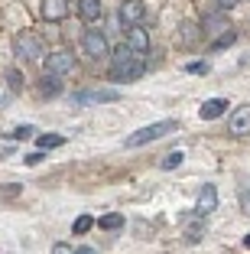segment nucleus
<instances>
[{
  "instance_id": "bb28decb",
  "label": "nucleus",
  "mask_w": 250,
  "mask_h": 254,
  "mask_svg": "<svg viewBox=\"0 0 250 254\" xmlns=\"http://www.w3.org/2000/svg\"><path fill=\"white\" fill-rule=\"evenodd\" d=\"M52 251H59V254H65V251H75L72 245H52Z\"/></svg>"
},
{
  "instance_id": "1a4fd4ad",
  "label": "nucleus",
  "mask_w": 250,
  "mask_h": 254,
  "mask_svg": "<svg viewBox=\"0 0 250 254\" xmlns=\"http://www.w3.org/2000/svg\"><path fill=\"white\" fill-rule=\"evenodd\" d=\"M228 130H231V137H250V105H241L231 111Z\"/></svg>"
},
{
  "instance_id": "cd10ccee",
  "label": "nucleus",
  "mask_w": 250,
  "mask_h": 254,
  "mask_svg": "<svg viewBox=\"0 0 250 254\" xmlns=\"http://www.w3.org/2000/svg\"><path fill=\"white\" fill-rule=\"evenodd\" d=\"M0 192H3V195H16V192H20V186H3Z\"/></svg>"
},
{
  "instance_id": "423d86ee",
  "label": "nucleus",
  "mask_w": 250,
  "mask_h": 254,
  "mask_svg": "<svg viewBox=\"0 0 250 254\" xmlns=\"http://www.w3.org/2000/svg\"><path fill=\"white\" fill-rule=\"evenodd\" d=\"M75 105H110V101H120V91L114 88H95V91H75L72 95Z\"/></svg>"
},
{
  "instance_id": "ddd939ff",
  "label": "nucleus",
  "mask_w": 250,
  "mask_h": 254,
  "mask_svg": "<svg viewBox=\"0 0 250 254\" xmlns=\"http://www.w3.org/2000/svg\"><path fill=\"white\" fill-rule=\"evenodd\" d=\"M224 30H228V13H221V10H214L211 16L201 20V33L205 36H221Z\"/></svg>"
},
{
  "instance_id": "5701e85b",
  "label": "nucleus",
  "mask_w": 250,
  "mask_h": 254,
  "mask_svg": "<svg viewBox=\"0 0 250 254\" xmlns=\"http://www.w3.org/2000/svg\"><path fill=\"white\" fill-rule=\"evenodd\" d=\"M185 72H189V75H208V62H189Z\"/></svg>"
},
{
  "instance_id": "b1692460",
  "label": "nucleus",
  "mask_w": 250,
  "mask_h": 254,
  "mask_svg": "<svg viewBox=\"0 0 250 254\" xmlns=\"http://www.w3.org/2000/svg\"><path fill=\"white\" fill-rule=\"evenodd\" d=\"M7 82H10V88H13V91L23 88V78H20V72H16V68H10V72H7Z\"/></svg>"
},
{
  "instance_id": "39448f33",
  "label": "nucleus",
  "mask_w": 250,
  "mask_h": 254,
  "mask_svg": "<svg viewBox=\"0 0 250 254\" xmlns=\"http://www.w3.org/2000/svg\"><path fill=\"white\" fill-rule=\"evenodd\" d=\"M81 46H85V53H88L95 62H107L110 59V43H107V36H104L101 30H88L85 39H81Z\"/></svg>"
},
{
  "instance_id": "f257e3e1",
  "label": "nucleus",
  "mask_w": 250,
  "mask_h": 254,
  "mask_svg": "<svg viewBox=\"0 0 250 254\" xmlns=\"http://www.w3.org/2000/svg\"><path fill=\"white\" fill-rule=\"evenodd\" d=\"M143 72H147L143 56L133 53L127 43L117 46V49H110V78H114V82H137Z\"/></svg>"
},
{
  "instance_id": "9b49d317",
  "label": "nucleus",
  "mask_w": 250,
  "mask_h": 254,
  "mask_svg": "<svg viewBox=\"0 0 250 254\" xmlns=\"http://www.w3.org/2000/svg\"><path fill=\"white\" fill-rule=\"evenodd\" d=\"M68 13H72L68 0H43V20L46 23H62Z\"/></svg>"
},
{
  "instance_id": "2eb2a0df",
  "label": "nucleus",
  "mask_w": 250,
  "mask_h": 254,
  "mask_svg": "<svg viewBox=\"0 0 250 254\" xmlns=\"http://www.w3.org/2000/svg\"><path fill=\"white\" fill-rule=\"evenodd\" d=\"M78 16L85 23H98L101 20V0H78Z\"/></svg>"
},
{
  "instance_id": "7ed1b4c3",
  "label": "nucleus",
  "mask_w": 250,
  "mask_h": 254,
  "mask_svg": "<svg viewBox=\"0 0 250 254\" xmlns=\"http://www.w3.org/2000/svg\"><path fill=\"white\" fill-rule=\"evenodd\" d=\"M13 53H16V59H20V62H39L46 56V49H43V39H39L36 33L23 30L20 36L13 39Z\"/></svg>"
},
{
  "instance_id": "dca6fc26",
  "label": "nucleus",
  "mask_w": 250,
  "mask_h": 254,
  "mask_svg": "<svg viewBox=\"0 0 250 254\" xmlns=\"http://www.w3.org/2000/svg\"><path fill=\"white\" fill-rule=\"evenodd\" d=\"M228 111V101H224V98H211V101H205V105L199 108V114L205 121H214V118H221V114Z\"/></svg>"
},
{
  "instance_id": "9d476101",
  "label": "nucleus",
  "mask_w": 250,
  "mask_h": 254,
  "mask_svg": "<svg viewBox=\"0 0 250 254\" xmlns=\"http://www.w3.org/2000/svg\"><path fill=\"white\" fill-rule=\"evenodd\" d=\"M147 16V7H143V0H124L117 10V20L120 26H133V23H140Z\"/></svg>"
},
{
  "instance_id": "f3484780",
  "label": "nucleus",
  "mask_w": 250,
  "mask_h": 254,
  "mask_svg": "<svg viewBox=\"0 0 250 254\" xmlns=\"http://www.w3.org/2000/svg\"><path fill=\"white\" fill-rule=\"evenodd\" d=\"M95 225L104 228V232H117V228H124V215H120V212H107V215H101Z\"/></svg>"
},
{
  "instance_id": "f8f14e48",
  "label": "nucleus",
  "mask_w": 250,
  "mask_h": 254,
  "mask_svg": "<svg viewBox=\"0 0 250 254\" xmlns=\"http://www.w3.org/2000/svg\"><path fill=\"white\" fill-rule=\"evenodd\" d=\"M214 209H218V189L205 186L199 192V202H195V215H211Z\"/></svg>"
},
{
  "instance_id": "f03ea898",
  "label": "nucleus",
  "mask_w": 250,
  "mask_h": 254,
  "mask_svg": "<svg viewBox=\"0 0 250 254\" xmlns=\"http://www.w3.org/2000/svg\"><path fill=\"white\" fill-rule=\"evenodd\" d=\"M172 130H179V121H172V118H169V121H156V124H147V127H140V130H133V134L124 140V147H127V150L147 147V143L159 140V137L172 134Z\"/></svg>"
},
{
  "instance_id": "4468645a",
  "label": "nucleus",
  "mask_w": 250,
  "mask_h": 254,
  "mask_svg": "<svg viewBox=\"0 0 250 254\" xmlns=\"http://www.w3.org/2000/svg\"><path fill=\"white\" fill-rule=\"evenodd\" d=\"M59 95H62V75L46 72L39 78V98H59Z\"/></svg>"
},
{
  "instance_id": "aec40b11",
  "label": "nucleus",
  "mask_w": 250,
  "mask_h": 254,
  "mask_svg": "<svg viewBox=\"0 0 250 254\" xmlns=\"http://www.w3.org/2000/svg\"><path fill=\"white\" fill-rule=\"evenodd\" d=\"M182 160H185V153H182V150H172L169 157L162 160V170H166V173H169V170H176V166H182Z\"/></svg>"
},
{
  "instance_id": "a211bd4d",
  "label": "nucleus",
  "mask_w": 250,
  "mask_h": 254,
  "mask_svg": "<svg viewBox=\"0 0 250 254\" xmlns=\"http://www.w3.org/2000/svg\"><path fill=\"white\" fill-rule=\"evenodd\" d=\"M36 143H39V150H55V147H65L68 140L62 134H39Z\"/></svg>"
},
{
  "instance_id": "412c9836",
  "label": "nucleus",
  "mask_w": 250,
  "mask_h": 254,
  "mask_svg": "<svg viewBox=\"0 0 250 254\" xmlns=\"http://www.w3.org/2000/svg\"><path fill=\"white\" fill-rule=\"evenodd\" d=\"M91 225H95V218H91V215H78V218L72 222V232H75V235H85Z\"/></svg>"
},
{
  "instance_id": "0eeeda50",
  "label": "nucleus",
  "mask_w": 250,
  "mask_h": 254,
  "mask_svg": "<svg viewBox=\"0 0 250 254\" xmlns=\"http://www.w3.org/2000/svg\"><path fill=\"white\" fill-rule=\"evenodd\" d=\"M201 23H195V20H182L179 23V46L182 49H199L201 46Z\"/></svg>"
},
{
  "instance_id": "4be33fe9",
  "label": "nucleus",
  "mask_w": 250,
  "mask_h": 254,
  "mask_svg": "<svg viewBox=\"0 0 250 254\" xmlns=\"http://www.w3.org/2000/svg\"><path fill=\"white\" fill-rule=\"evenodd\" d=\"M33 134H36V130H33L30 124H20V127H16V130H13V134H10V137H13V140H30Z\"/></svg>"
},
{
  "instance_id": "20e7f679",
  "label": "nucleus",
  "mask_w": 250,
  "mask_h": 254,
  "mask_svg": "<svg viewBox=\"0 0 250 254\" xmlns=\"http://www.w3.org/2000/svg\"><path fill=\"white\" fill-rule=\"evenodd\" d=\"M43 65H46V72H52V75H62L65 78L68 72H75V53L72 49H52L49 56H43Z\"/></svg>"
},
{
  "instance_id": "c85d7f7f",
  "label": "nucleus",
  "mask_w": 250,
  "mask_h": 254,
  "mask_svg": "<svg viewBox=\"0 0 250 254\" xmlns=\"http://www.w3.org/2000/svg\"><path fill=\"white\" fill-rule=\"evenodd\" d=\"M244 248H247V251H250V235H244Z\"/></svg>"
},
{
  "instance_id": "6e6552de",
  "label": "nucleus",
  "mask_w": 250,
  "mask_h": 254,
  "mask_svg": "<svg viewBox=\"0 0 250 254\" xmlns=\"http://www.w3.org/2000/svg\"><path fill=\"white\" fill-rule=\"evenodd\" d=\"M124 43L130 46L133 53H140V56H147V53H150V33L143 30L140 23H133V26H124Z\"/></svg>"
},
{
  "instance_id": "393cba45",
  "label": "nucleus",
  "mask_w": 250,
  "mask_h": 254,
  "mask_svg": "<svg viewBox=\"0 0 250 254\" xmlns=\"http://www.w3.org/2000/svg\"><path fill=\"white\" fill-rule=\"evenodd\" d=\"M234 7H237V0H218V10H221V13H231Z\"/></svg>"
},
{
  "instance_id": "a878e982",
  "label": "nucleus",
  "mask_w": 250,
  "mask_h": 254,
  "mask_svg": "<svg viewBox=\"0 0 250 254\" xmlns=\"http://www.w3.org/2000/svg\"><path fill=\"white\" fill-rule=\"evenodd\" d=\"M43 153H46V150H39V153H30V157H26V166H36L39 160H43Z\"/></svg>"
},
{
  "instance_id": "6ab92c4d",
  "label": "nucleus",
  "mask_w": 250,
  "mask_h": 254,
  "mask_svg": "<svg viewBox=\"0 0 250 254\" xmlns=\"http://www.w3.org/2000/svg\"><path fill=\"white\" fill-rule=\"evenodd\" d=\"M234 39H237V33H234V30H224V33H221V36L211 43V49H214V53H221V49H228Z\"/></svg>"
}]
</instances>
